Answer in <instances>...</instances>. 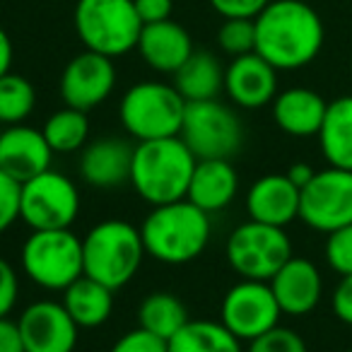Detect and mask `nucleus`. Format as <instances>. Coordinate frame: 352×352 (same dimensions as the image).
<instances>
[{
	"label": "nucleus",
	"mask_w": 352,
	"mask_h": 352,
	"mask_svg": "<svg viewBox=\"0 0 352 352\" xmlns=\"http://www.w3.org/2000/svg\"><path fill=\"white\" fill-rule=\"evenodd\" d=\"M256 54L275 70H299L318 58L326 27L304 0H270L254 20Z\"/></svg>",
	"instance_id": "1"
},
{
	"label": "nucleus",
	"mask_w": 352,
	"mask_h": 352,
	"mask_svg": "<svg viewBox=\"0 0 352 352\" xmlns=\"http://www.w3.org/2000/svg\"><path fill=\"white\" fill-rule=\"evenodd\" d=\"M147 256L164 265H186L208 249L212 222L188 198L155 206L140 225Z\"/></svg>",
	"instance_id": "2"
},
{
	"label": "nucleus",
	"mask_w": 352,
	"mask_h": 352,
	"mask_svg": "<svg viewBox=\"0 0 352 352\" xmlns=\"http://www.w3.org/2000/svg\"><path fill=\"white\" fill-rule=\"evenodd\" d=\"M198 157L179 135L142 140L133 147L131 186L147 206L184 201Z\"/></svg>",
	"instance_id": "3"
},
{
	"label": "nucleus",
	"mask_w": 352,
	"mask_h": 352,
	"mask_svg": "<svg viewBox=\"0 0 352 352\" xmlns=\"http://www.w3.org/2000/svg\"><path fill=\"white\" fill-rule=\"evenodd\" d=\"M147 256L140 227L126 220H102L82 236L85 275L111 287H126L138 275Z\"/></svg>",
	"instance_id": "4"
},
{
	"label": "nucleus",
	"mask_w": 352,
	"mask_h": 352,
	"mask_svg": "<svg viewBox=\"0 0 352 352\" xmlns=\"http://www.w3.org/2000/svg\"><path fill=\"white\" fill-rule=\"evenodd\" d=\"M22 273L46 292H63L85 275L82 239L70 230H32L20 251Z\"/></svg>",
	"instance_id": "5"
},
{
	"label": "nucleus",
	"mask_w": 352,
	"mask_h": 352,
	"mask_svg": "<svg viewBox=\"0 0 352 352\" xmlns=\"http://www.w3.org/2000/svg\"><path fill=\"white\" fill-rule=\"evenodd\" d=\"M186 111V99L174 85L145 80L123 94L118 118L123 131L138 142L179 135Z\"/></svg>",
	"instance_id": "6"
},
{
	"label": "nucleus",
	"mask_w": 352,
	"mask_h": 352,
	"mask_svg": "<svg viewBox=\"0 0 352 352\" xmlns=\"http://www.w3.org/2000/svg\"><path fill=\"white\" fill-rule=\"evenodd\" d=\"M73 20L85 49L109 58L135 49L142 32L133 0H78Z\"/></svg>",
	"instance_id": "7"
},
{
	"label": "nucleus",
	"mask_w": 352,
	"mask_h": 352,
	"mask_svg": "<svg viewBox=\"0 0 352 352\" xmlns=\"http://www.w3.org/2000/svg\"><path fill=\"white\" fill-rule=\"evenodd\" d=\"M179 138L198 160H232L244 142V126L234 109L217 99L186 102Z\"/></svg>",
	"instance_id": "8"
},
{
	"label": "nucleus",
	"mask_w": 352,
	"mask_h": 352,
	"mask_svg": "<svg viewBox=\"0 0 352 352\" xmlns=\"http://www.w3.org/2000/svg\"><path fill=\"white\" fill-rule=\"evenodd\" d=\"M80 215V191L63 171L46 169L20 184V220L30 230H70Z\"/></svg>",
	"instance_id": "9"
},
{
	"label": "nucleus",
	"mask_w": 352,
	"mask_h": 352,
	"mask_svg": "<svg viewBox=\"0 0 352 352\" xmlns=\"http://www.w3.org/2000/svg\"><path fill=\"white\" fill-rule=\"evenodd\" d=\"M292 256V241L283 227L249 220L227 239V263L244 280L270 283Z\"/></svg>",
	"instance_id": "10"
},
{
	"label": "nucleus",
	"mask_w": 352,
	"mask_h": 352,
	"mask_svg": "<svg viewBox=\"0 0 352 352\" xmlns=\"http://www.w3.org/2000/svg\"><path fill=\"white\" fill-rule=\"evenodd\" d=\"M299 220L321 234L352 225V171L340 166L316 171L299 196Z\"/></svg>",
	"instance_id": "11"
},
{
	"label": "nucleus",
	"mask_w": 352,
	"mask_h": 352,
	"mask_svg": "<svg viewBox=\"0 0 352 352\" xmlns=\"http://www.w3.org/2000/svg\"><path fill=\"white\" fill-rule=\"evenodd\" d=\"M280 316L283 309L275 299L273 287L263 280H241L232 285L220 304V323L241 342H251L273 331L280 326Z\"/></svg>",
	"instance_id": "12"
},
{
	"label": "nucleus",
	"mask_w": 352,
	"mask_h": 352,
	"mask_svg": "<svg viewBox=\"0 0 352 352\" xmlns=\"http://www.w3.org/2000/svg\"><path fill=\"white\" fill-rule=\"evenodd\" d=\"M116 87V65L113 58L85 49L68 60L60 75V97L65 107L92 111L111 97Z\"/></svg>",
	"instance_id": "13"
},
{
	"label": "nucleus",
	"mask_w": 352,
	"mask_h": 352,
	"mask_svg": "<svg viewBox=\"0 0 352 352\" xmlns=\"http://www.w3.org/2000/svg\"><path fill=\"white\" fill-rule=\"evenodd\" d=\"M25 352H75L80 326L65 311L63 302L39 299L17 318Z\"/></svg>",
	"instance_id": "14"
},
{
	"label": "nucleus",
	"mask_w": 352,
	"mask_h": 352,
	"mask_svg": "<svg viewBox=\"0 0 352 352\" xmlns=\"http://www.w3.org/2000/svg\"><path fill=\"white\" fill-rule=\"evenodd\" d=\"M225 92L241 109H263L278 97V70L256 51L236 56L225 68Z\"/></svg>",
	"instance_id": "15"
},
{
	"label": "nucleus",
	"mask_w": 352,
	"mask_h": 352,
	"mask_svg": "<svg viewBox=\"0 0 352 352\" xmlns=\"http://www.w3.org/2000/svg\"><path fill=\"white\" fill-rule=\"evenodd\" d=\"M270 287L280 309L287 316H307L321 304L323 275L316 263L302 256H292L278 273L270 278Z\"/></svg>",
	"instance_id": "16"
},
{
	"label": "nucleus",
	"mask_w": 352,
	"mask_h": 352,
	"mask_svg": "<svg viewBox=\"0 0 352 352\" xmlns=\"http://www.w3.org/2000/svg\"><path fill=\"white\" fill-rule=\"evenodd\" d=\"M54 155L44 133L32 126L17 123L0 133V169L20 184L51 169Z\"/></svg>",
	"instance_id": "17"
},
{
	"label": "nucleus",
	"mask_w": 352,
	"mask_h": 352,
	"mask_svg": "<svg viewBox=\"0 0 352 352\" xmlns=\"http://www.w3.org/2000/svg\"><path fill=\"white\" fill-rule=\"evenodd\" d=\"M133 145L123 138H99L87 142L80 155V176L94 188H118L131 184Z\"/></svg>",
	"instance_id": "18"
},
{
	"label": "nucleus",
	"mask_w": 352,
	"mask_h": 352,
	"mask_svg": "<svg viewBox=\"0 0 352 352\" xmlns=\"http://www.w3.org/2000/svg\"><path fill=\"white\" fill-rule=\"evenodd\" d=\"M299 191L287 174H265L251 184L246 193V212L254 222L287 227L299 220Z\"/></svg>",
	"instance_id": "19"
},
{
	"label": "nucleus",
	"mask_w": 352,
	"mask_h": 352,
	"mask_svg": "<svg viewBox=\"0 0 352 352\" xmlns=\"http://www.w3.org/2000/svg\"><path fill=\"white\" fill-rule=\"evenodd\" d=\"M135 49L152 70L174 75L193 54V41L179 22L164 20L155 25H142Z\"/></svg>",
	"instance_id": "20"
},
{
	"label": "nucleus",
	"mask_w": 352,
	"mask_h": 352,
	"mask_svg": "<svg viewBox=\"0 0 352 352\" xmlns=\"http://www.w3.org/2000/svg\"><path fill=\"white\" fill-rule=\"evenodd\" d=\"M239 193V174L230 160H198L186 198L208 215L222 212Z\"/></svg>",
	"instance_id": "21"
},
{
	"label": "nucleus",
	"mask_w": 352,
	"mask_h": 352,
	"mask_svg": "<svg viewBox=\"0 0 352 352\" xmlns=\"http://www.w3.org/2000/svg\"><path fill=\"white\" fill-rule=\"evenodd\" d=\"M328 102L309 87H289L273 99V121L292 138H314L321 131Z\"/></svg>",
	"instance_id": "22"
},
{
	"label": "nucleus",
	"mask_w": 352,
	"mask_h": 352,
	"mask_svg": "<svg viewBox=\"0 0 352 352\" xmlns=\"http://www.w3.org/2000/svg\"><path fill=\"white\" fill-rule=\"evenodd\" d=\"M316 138L328 166L352 171V94L328 102L326 118Z\"/></svg>",
	"instance_id": "23"
},
{
	"label": "nucleus",
	"mask_w": 352,
	"mask_h": 352,
	"mask_svg": "<svg viewBox=\"0 0 352 352\" xmlns=\"http://www.w3.org/2000/svg\"><path fill=\"white\" fill-rule=\"evenodd\" d=\"M174 87L186 102L217 99L225 89V68L217 56L208 51H193L186 63L174 73Z\"/></svg>",
	"instance_id": "24"
},
{
	"label": "nucleus",
	"mask_w": 352,
	"mask_h": 352,
	"mask_svg": "<svg viewBox=\"0 0 352 352\" xmlns=\"http://www.w3.org/2000/svg\"><path fill=\"white\" fill-rule=\"evenodd\" d=\"M63 307L80 328H99L113 311V289L82 275L63 289Z\"/></svg>",
	"instance_id": "25"
},
{
	"label": "nucleus",
	"mask_w": 352,
	"mask_h": 352,
	"mask_svg": "<svg viewBox=\"0 0 352 352\" xmlns=\"http://www.w3.org/2000/svg\"><path fill=\"white\" fill-rule=\"evenodd\" d=\"M169 352H244V347L220 321L191 318L169 340Z\"/></svg>",
	"instance_id": "26"
},
{
	"label": "nucleus",
	"mask_w": 352,
	"mask_h": 352,
	"mask_svg": "<svg viewBox=\"0 0 352 352\" xmlns=\"http://www.w3.org/2000/svg\"><path fill=\"white\" fill-rule=\"evenodd\" d=\"M138 321H140V328L164 338V340H171L191 318H188L186 304L176 294L152 292L142 299L140 309H138Z\"/></svg>",
	"instance_id": "27"
},
{
	"label": "nucleus",
	"mask_w": 352,
	"mask_h": 352,
	"mask_svg": "<svg viewBox=\"0 0 352 352\" xmlns=\"http://www.w3.org/2000/svg\"><path fill=\"white\" fill-rule=\"evenodd\" d=\"M41 133H44L51 150L58 152V155H70V152L82 150L89 138L87 111H80V109L73 107L58 109L46 118Z\"/></svg>",
	"instance_id": "28"
},
{
	"label": "nucleus",
	"mask_w": 352,
	"mask_h": 352,
	"mask_svg": "<svg viewBox=\"0 0 352 352\" xmlns=\"http://www.w3.org/2000/svg\"><path fill=\"white\" fill-rule=\"evenodd\" d=\"M36 107V89L25 75L6 73L0 78V123L17 126Z\"/></svg>",
	"instance_id": "29"
},
{
	"label": "nucleus",
	"mask_w": 352,
	"mask_h": 352,
	"mask_svg": "<svg viewBox=\"0 0 352 352\" xmlns=\"http://www.w3.org/2000/svg\"><path fill=\"white\" fill-rule=\"evenodd\" d=\"M217 44L227 56H246L256 51V25L246 17H230L217 32Z\"/></svg>",
	"instance_id": "30"
},
{
	"label": "nucleus",
	"mask_w": 352,
	"mask_h": 352,
	"mask_svg": "<svg viewBox=\"0 0 352 352\" xmlns=\"http://www.w3.org/2000/svg\"><path fill=\"white\" fill-rule=\"evenodd\" d=\"M323 256H326V263L333 273H338L340 278L352 275V225H345L326 234Z\"/></svg>",
	"instance_id": "31"
},
{
	"label": "nucleus",
	"mask_w": 352,
	"mask_h": 352,
	"mask_svg": "<svg viewBox=\"0 0 352 352\" xmlns=\"http://www.w3.org/2000/svg\"><path fill=\"white\" fill-rule=\"evenodd\" d=\"M246 352H309V347L297 331L285 326H275L273 331L251 340Z\"/></svg>",
	"instance_id": "32"
},
{
	"label": "nucleus",
	"mask_w": 352,
	"mask_h": 352,
	"mask_svg": "<svg viewBox=\"0 0 352 352\" xmlns=\"http://www.w3.org/2000/svg\"><path fill=\"white\" fill-rule=\"evenodd\" d=\"M20 220V182L0 169V236Z\"/></svg>",
	"instance_id": "33"
},
{
	"label": "nucleus",
	"mask_w": 352,
	"mask_h": 352,
	"mask_svg": "<svg viewBox=\"0 0 352 352\" xmlns=\"http://www.w3.org/2000/svg\"><path fill=\"white\" fill-rule=\"evenodd\" d=\"M109 352H169V340L138 326L133 331L123 333Z\"/></svg>",
	"instance_id": "34"
},
{
	"label": "nucleus",
	"mask_w": 352,
	"mask_h": 352,
	"mask_svg": "<svg viewBox=\"0 0 352 352\" xmlns=\"http://www.w3.org/2000/svg\"><path fill=\"white\" fill-rule=\"evenodd\" d=\"M20 297V278L8 258L0 256V318L10 316Z\"/></svg>",
	"instance_id": "35"
},
{
	"label": "nucleus",
	"mask_w": 352,
	"mask_h": 352,
	"mask_svg": "<svg viewBox=\"0 0 352 352\" xmlns=\"http://www.w3.org/2000/svg\"><path fill=\"white\" fill-rule=\"evenodd\" d=\"M268 3L270 0H210V6L215 8V12H220L225 20H230V17L256 20Z\"/></svg>",
	"instance_id": "36"
},
{
	"label": "nucleus",
	"mask_w": 352,
	"mask_h": 352,
	"mask_svg": "<svg viewBox=\"0 0 352 352\" xmlns=\"http://www.w3.org/2000/svg\"><path fill=\"white\" fill-rule=\"evenodd\" d=\"M331 307L338 321L352 326V275H342L340 283L336 285L331 297Z\"/></svg>",
	"instance_id": "37"
},
{
	"label": "nucleus",
	"mask_w": 352,
	"mask_h": 352,
	"mask_svg": "<svg viewBox=\"0 0 352 352\" xmlns=\"http://www.w3.org/2000/svg\"><path fill=\"white\" fill-rule=\"evenodd\" d=\"M135 3L138 17L142 25H155V22L171 20L174 0H133Z\"/></svg>",
	"instance_id": "38"
},
{
	"label": "nucleus",
	"mask_w": 352,
	"mask_h": 352,
	"mask_svg": "<svg viewBox=\"0 0 352 352\" xmlns=\"http://www.w3.org/2000/svg\"><path fill=\"white\" fill-rule=\"evenodd\" d=\"M0 352H25L20 326L8 316L0 318Z\"/></svg>",
	"instance_id": "39"
},
{
	"label": "nucleus",
	"mask_w": 352,
	"mask_h": 352,
	"mask_svg": "<svg viewBox=\"0 0 352 352\" xmlns=\"http://www.w3.org/2000/svg\"><path fill=\"white\" fill-rule=\"evenodd\" d=\"M285 174H287L289 182H292L294 186H297L299 191H302V188L307 186V184L314 179V174H316V169H314V166L309 164V162H294V164L289 166V169L285 171Z\"/></svg>",
	"instance_id": "40"
},
{
	"label": "nucleus",
	"mask_w": 352,
	"mask_h": 352,
	"mask_svg": "<svg viewBox=\"0 0 352 352\" xmlns=\"http://www.w3.org/2000/svg\"><path fill=\"white\" fill-rule=\"evenodd\" d=\"M12 65V41L8 36V32L0 27V78L6 73H10Z\"/></svg>",
	"instance_id": "41"
},
{
	"label": "nucleus",
	"mask_w": 352,
	"mask_h": 352,
	"mask_svg": "<svg viewBox=\"0 0 352 352\" xmlns=\"http://www.w3.org/2000/svg\"><path fill=\"white\" fill-rule=\"evenodd\" d=\"M350 352H352V350H350Z\"/></svg>",
	"instance_id": "42"
}]
</instances>
